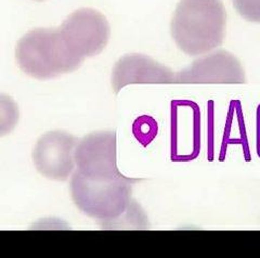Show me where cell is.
<instances>
[{"mask_svg": "<svg viewBox=\"0 0 260 258\" xmlns=\"http://www.w3.org/2000/svg\"><path fill=\"white\" fill-rule=\"evenodd\" d=\"M78 140L67 132L54 131L38 139L32 159L37 171L49 179L65 181L74 171Z\"/></svg>", "mask_w": 260, "mask_h": 258, "instance_id": "5", "label": "cell"}, {"mask_svg": "<svg viewBox=\"0 0 260 258\" xmlns=\"http://www.w3.org/2000/svg\"><path fill=\"white\" fill-rule=\"evenodd\" d=\"M245 72L240 61L224 50L211 52L176 74L175 84H244Z\"/></svg>", "mask_w": 260, "mask_h": 258, "instance_id": "7", "label": "cell"}, {"mask_svg": "<svg viewBox=\"0 0 260 258\" xmlns=\"http://www.w3.org/2000/svg\"><path fill=\"white\" fill-rule=\"evenodd\" d=\"M19 118L18 104L10 96L0 94V137L10 134L18 125Z\"/></svg>", "mask_w": 260, "mask_h": 258, "instance_id": "9", "label": "cell"}, {"mask_svg": "<svg viewBox=\"0 0 260 258\" xmlns=\"http://www.w3.org/2000/svg\"><path fill=\"white\" fill-rule=\"evenodd\" d=\"M225 26L226 12L221 0H180L170 31L179 49L197 56L222 45Z\"/></svg>", "mask_w": 260, "mask_h": 258, "instance_id": "2", "label": "cell"}, {"mask_svg": "<svg viewBox=\"0 0 260 258\" xmlns=\"http://www.w3.org/2000/svg\"><path fill=\"white\" fill-rule=\"evenodd\" d=\"M176 74L169 68L144 54H126L119 59L112 73V86L116 94L133 84H175Z\"/></svg>", "mask_w": 260, "mask_h": 258, "instance_id": "8", "label": "cell"}, {"mask_svg": "<svg viewBox=\"0 0 260 258\" xmlns=\"http://www.w3.org/2000/svg\"><path fill=\"white\" fill-rule=\"evenodd\" d=\"M115 132H96L79 140L75 153L76 172L87 177H113L117 167Z\"/></svg>", "mask_w": 260, "mask_h": 258, "instance_id": "6", "label": "cell"}, {"mask_svg": "<svg viewBox=\"0 0 260 258\" xmlns=\"http://www.w3.org/2000/svg\"><path fill=\"white\" fill-rule=\"evenodd\" d=\"M35 2H44V0H35Z\"/></svg>", "mask_w": 260, "mask_h": 258, "instance_id": "11", "label": "cell"}, {"mask_svg": "<svg viewBox=\"0 0 260 258\" xmlns=\"http://www.w3.org/2000/svg\"><path fill=\"white\" fill-rule=\"evenodd\" d=\"M60 29L73 50L84 60L101 53L111 34L108 20L91 8H81L71 13Z\"/></svg>", "mask_w": 260, "mask_h": 258, "instance_id": "4", "label": "cell"}, {"mask_svg": "<svg viewBox=\"0 0 260 258\" xmlns=\"http://www.w3.org/2000/svg\"><path fill=\"white\" fill-rule=\"evenodd\" d=\"M139 179L120 175L114 178H90L75 172L71 195L81 213L95 219L105 229H144L146 217L132 199L134 184Z\"/></svg>", "mask_w": 260, "mask_h": 258, "instance_id": "1", "label": "cell"}, {"mask_svg": "<svg viewBox=\"0 0 260 258\" xmlns=\"http://www.w3.org/2000/svg\"><path fill=\"white\" fill-rule=\"evenodd\" d=\"M15 60L24 73L40 80L71 73L85 61L73 50L60 27L28 31L16 44Z\"/></svg>", "mask_w": 260, "mask_h": 258, "instance_id": "3", "label": "cell"}, {"mask_svg": "<svg viewBox=\"0 0 260 258\" xmlns=\"http://www.w3.org/2000/svg\"><path fill=\"white\" fill-rule=\"evenodd\" d=\"M233 6L243 19L260 23V0H233Z\"/></svg>", "mask_w": 260, "mask_h": 258, "instance_id": "10", "label": "cell"}]
</instances>
